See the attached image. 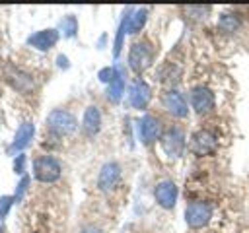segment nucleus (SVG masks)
<instances>
[{
  "label": "nucleus",
  "mask_w": 249,
  "mask_h": 233,
  "mask_svg": "<svg viewBox=\"0 0 249 233\" xmlns=\"http://www.w3.org/2000/svg\"><path fill=\"white\" fill-rule=\"evenodd\" d=\"M33 134H35L33 122H23V124L18 128L16 136H14V142H12V146H10V151H19V150L27 148L29 142H31V138H33Z\"/></svg>",
  "instance_id": "nucleus-14"
},
{
  "label": "nucleus",
  "mask_w": 249,
  "mask_h": 233,
  "mask_svg": "<svg viewBox=\"0 0 249 233\" xmlns=\"http://www.w3.org/2000/svg\"><path fill=\"white\" fill-rule=\"evenodd\" d=\"M33 175L41 183H54L60 177V163L51 155H41L33 161Z\"/></svg>",
  "instance_id": "nucleus-3"
},
{
  "label": "nucleus",
  "mask_w": 249,
  "mask_h": 233,
  "mask_svg": "<svg viewBox=\"0 0 249 233\" xmlns=\"http://www.w3.org/2000/svg\"><path fill=\"white\" fill-rule=\"evenodd\" d=\"M12 204H14V196H0V219L6 217V214L12 208Z\"/></svg>",
  "instance_id": "nucleus-23"
},
{
  "label": "nucleus",
  "mask_w": 249,
  "mask_h": 233,
  "mask_svg": "<svg viewBox=\"0 0 249 233\" xmlns=\"http://www.w3.org/2000/svg\"><path fill=\"white\" fill-rule=\"evenodd\" d=\"M58 41V31L56 29H43V31H37L33 33L27 43L39 50H49L51 47H54V43Z\"/></svg>",
  "instance_id": "nucleus-13"
},
{
  "label": "nucleus",
  "mask_w": 249,
  "mask_h": 233,
  "mask_svg": "<svg viewBox=\"0 0 249 233\" xmlns=\"http://www.w3.org/2000/svg\"><path fill=\"white\" fill-rule=\"evenodd\" d=\"M82 233H103V231L99 227H95V225H88V227L82 229Z\"/></svg>",
  "instance_id": "nucleus-26"
},
{
  "label": "nucleus",
  "mask_w": 249,
  "mask_h": 233,
  "mask_svg": "<svg viewBox=\"0 0 249 233\" xmlns=\"http://www.w3.org/2000/svg\"><path fill=\"white\" fill-rule=\"evenodd\" d=\"M58 29L62 31L64 37H74V35L78 33V19H76L74 16H66V17L60 19Z\"/></svg>",
  "instance_id": "nucleus-20"
},
{
  "label": "nucleus",
  "mask_w": 249,
  "mask_h": 233,
  "mask_svg": "<svg viewBox=\"0 0 249 233\" xmlns=\"http://www.w3.org/2000/svg\"><path fill=\"white\" fill-rule=\"evenodd\" d=\"M123 91H124V76H123V72L117 68V76H115V80L109 83V87H107V99L111 101V103H119L121 101V97H123Z\"/></svg>",
  "instance_id": "nucleus-16"
},
{
  "label": "nucleus",
  "mask_w": 249,
  "mask_h": 233,
  "mask_svg": "<svg viewBox=\"0 0 249 233\" xmlns=\"http://www.w3.org/2000/svg\"><path fill=\"white\" fill-rule=\"evenodd\" d=\"M239 25H241V19L231 12H224L218 19V29L224 33H235L239 29Z\"/></svg>",
  "instance_id": "nucleus-18"
},
{
  "label": "nucleus",
  "mask_w": 249,
  "mask_h": 233,
  "mask_svg": "<svg viewBox=\"0 0 249 233\" xmlns=\"http://www.w3.org/2000/svg\"><path fill=\"white\" fill-rule=\"evenodd\" d=\"M161 103H163V107L167 109V113H171V115L177 116V118H185V116L189 115V107H187L185 97H183L179 91H175V89L165 91L163 97H161Z\"/></svg>",
  "instance_id": "nucleus-8"
},
{
  "label": "nucleus",
  "mask_w": 249,
  "mask_h": 233,
  "mask_svg": "<svg viewBox=\"0 0 249 233\" xmlns=\"http://www.w3.org/2000/svg\"><path fill=\"white\" fill-rule=\"evenodd\" d=\"M189 14H193V17H196V19H202V17H206V14L210 12V6H189V8H185Z\"/></svg>",
  "instance_id": "nucleus-21"
},
{
  "label": "nucleus",
  "mask_w": 249,
  "mask_h": 233,
  "mask_svg": "<svg viewBox=\"0 0 249 233\" xmlns=\"http://www.w3.org/2000/svg\"><path fill=\"white\" fill-rule=\"evenodd\" d=\"M191 105H193V109L198 115H206L208 111H212V107H214V93H212V89H208L204 85L193 87V91H191Z\"/></svg>",
  "instance_id": "nucleus-7"
},
{
  "label": "nucleus",
  "mask_w": 249,
  "mask_h": 233,
  "mask_svg": "<svg viewBox=\"0 0 249 233\" xmlns=\"http://www.w3.org/2000/svg\"><path fill=\"white\" fill-rule=\"evenodd\" d=\"M146 17H148V10L146 8H138V10H132L130 16H128V25H126V33H138L144 23H146Z\"/></svg>",
  "instance_id": "nucleus-17"
},
{
  "label": "nucleus",
  "mask_w": 249,
  "mask_h": 233,
  "mask_svg": "<svg viewBox=\"0 0 249 233\" xmlns=\"http://www.w3.org/2000/svg\"><path fill=\"white\" fill-rule=\"evenodd\" d=\"M82 126H84V132L88 136H93V134L99 132V128H101V115H99V109L97 107H88L86 109Z\"/></svg>",
  "instance_id": "nucleus-15"
},
{
  "label": "nucleus",
  "mask_w": 249,
  "mask_h": 233,
  "mask_svg": "<svg viewBox=\"0 0 249 233\" xmlns=\"http://www.w3.org/2000/svg\"><path fill=\"white\" fill-rule=\"evenodd\" d=\"M150 99H152V89H150V85L146 82L138 80V82H134L130 85L128 101H130V105L134 109H146L148 103H150Z\"/></svg>",
  "instance_id": "nucleus-11"
},
{
  "label": "nucleus",
  "mask_w": 249,
  "mask_h": 233,
  "mask_svg": "<svg viewBox=\"0 0 249 233\" xmlns=\"http://www.w3.org/2000/svg\"><path fill=\"white\" fill-rule=\"evenodd\" d=\"M0 233H2V227H0Z\"/></svg>",
  "instance_id": "nucleus-28"
},
{
  "label": "nucleus",
  "mask_w": 249,
  "mask_h": 233,
  "mask_svg": "<svg viewBox=\"0 0 249 233\" xmlns=\"http://www.w3.org/2000/svg\"><path fill=\"white\" fill-rule=\"evenodd\" d=\"M130 8L126 10V14L123 16V21H121V25H119V31H117V37H115V47H113V56H119V52H121V47H123V37H124V33H126V25H128V16H130Z\"/></svg>",
  "instance_id": "nucleus-19"
},
{
  "label": "nucleus",
  "mask_w": 249,
  "mask_h": 233,
  "mask_svg": "<svg viewBox=\"0 0 249 233\" xmlns=\"http://www.w3.org/2000/svg\"><path fill=\"white\" fill-rule=\"evenodd\" d=\"M58 66H62V68L68 66V64H66V56H58Z\"/></svg>",
  "instance_id": "nucleus-27"
},
{
  "label": "nucleus",
  "mask_w": 249,
  "mask_h": 233,
  "mask_svg": "<svg viewBox=\"0 0 249 233\" xmlns=\"http://www.w3.org/2000/svg\"><path fill=\"white\" fill-rule=\"evenodd\" d=\"M212 217V206L208 202H191L185 208V221L189 227H204Z\"/></svg>",
  "instance_id": "nucleus-5"
},
{
  "label": "nucleus",
  "mask_w": 249,
  "mask_h": 233,
  "mask_svg": "<svg viewBox=\"0 0 249 233\" xmlns=\"http://www.w3.org/2000/svg\"><path fill=\"white\" fill-rule=\"evenodd\" d=\"M140 138H142L144 144H152L158 138H161V122L152 115L142 116V120H140Z\"/></svg>",
  "instance_id": "nucleus-12"
},
{
  "label": "nucleus",
  "mask_w": 249,
  "mask_h": 233,
  "mask_svg": "<svg viewBox=\"0 0 249 233\" xmlns=\"http://www.w3.org/2000/svg\"><path fill=\"white\" fill-rule=\"evenodd\" d=\"M47 126H49V130H51L53 134H56V136H66V134H72V132L76 130L78 122H76V118H74L72 113H68V111H64V109H54V111H51L49 116H47Z\"/></svg>",
  "instance_id": "nucleus-1"
},
{
  "label": "nucleus",
  "mask_w": 249,
  "mask_h": 233,
  "mask_svg": "<svg viewBox=\"0 0 249 233\" xmlns=\"http://www.w3.org/2000/svg\"><path fill=\"white\" fill-rule=\"evenodd\" d=\"M23 163H25V155L19 153V155L16 157V161H14V169H16V173H23Z\"/></svg>",
  "instance_id": "nucleus-25"
},
{
  "label": "nucleus",
  "mask_w": 249,
  "mask_h": 233,
  "mask_svg": "<svg viewBox=\"0 0 249 233\" xmlns=\"http://www.w3.org/2000/svg\"><path fill=\"white\" fill-rule=\"evenodd\" d=\"M161 142V150L165 151V155L169 157H181L183 150H185V134L181 128L171 126L169 130H165L160 138Z\"/></svg>",
  "instance_id": "nucleus-4"
},
{
  "label": "nucleus",
  "mask_w": 249,
  "mask_h": 233,
  "mask_svg": "<svg viewBox=\"0 0 249 233\" xmlns=\"http://www.w3.org/2000/svg\"><path fill=\"white\" fill-rule=\"evenodd\" d=\"M115 76H117V68H103V70H99V74H97L99 82H105V83H111V82L115 80Z\"/></svg>",
  "instance_id": "nucleus-22"
},
{
  "label": "nucleus",
  "mask_w": 249,
  "mask_h": 233,
  "mask_svg": "<svg viewBox=\"0 0 249 233\" xmlns=\"http://www.w3.org/2000/svg\"><path fill=\"white\" fill-rule=\"evenodd\" d=\"M119 179H121V167H119V163L109 161V163H105V165L101 167V171H99L97 186H99V190H105V192H107V190H113V188L117 186Z\"/></svg>",
  "instance_id": "nucleus-10"
},
{
  "label": "nucleus",
  "mask_w": 249,
  "mask_h": 233,
  "mask_svg": "<svg viewBox=\"0 0 249 233\" xmlns=\"http://www.w3.org/2000/svg\"><path fill=\"white\" fill-rule=\"evenodd\" d=\"M27 184H29V179H27V177H23V179L19 181V184H18V192H16V196H14V200H16V202H18V200H21V196H23V192H25Z\"/></svg>",
  "instance_id": "nucleus-24"
},
{
  "label": "nucleus",
  "mask_w": 249,
  "mask_h": 233,
  "mask_svg": "<svg viewBox=\"0 0 249 233\" xmlns=\"http://www.w3.org/2000/svg\"><path fill=\"white\" fill-rule=\"evenodd\" d=\"M191 151L198 157L202 155H210L214 150H216V136L208 130H196L193 136H191V144H189Z\"/></svg>",
  "instance_id": "nucleus-6"
},
{
  "label": "nucleus",
  "mask_w": 249,
  "mask_h": 233,
  "mask_svg": "<svg viewBox=\"0 0 249 233\" xmlns=\"http://www.w3.org/2000/svg\"><path fill=\"white\" fill-rule=\"evenodd\" d=\"M152 60H154V49H152V45H150L148 41H138V43H134V45L130 47V52H128V66H130L136 74L144 72V70L152 64Z\"/></svg>",
  "instance_id": "nucleus-2"
},
{
  "label": "nucleus",
  "mask_w": 249,
  "mask_h": 233,
  "mask_svg": "<svg viewBox=\"0 0 249 233\" xmlns=\"http://www.w3.org/2000/svg\"><path fill=\"white\" fill-rule=\"evenodd\" d=\"M154 196H156V202L161 206V208H173L175 202H177V186L173 181H160L154 188Z\"/></svg>",
  "instance_id": "nucleus-9"
}]
</instances>
